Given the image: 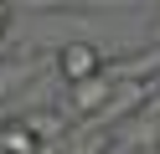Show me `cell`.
<instances>
[{"label": "cell", "mask_w": 160, "mask_h": 154, "mask_svg": "<svg viewBox=\"0 0 160 154\" xmlns=\"http://www.w3.org/2000/svg\"><path fill=\"white\" fill-rule=\"evenodd\" d=\"M57 72H62L72 87L98 82V77H103V51H98L93 41H67V46L57 51Z\"/></svg>", "instance_id": "6da1fadb"}, {"label": "cell", "mask_w": 160, "mask_h": 154, "mask_svg": "<svg viewBox=\"0 0 160 154\" xmlns=\"http://www.w3.org/2000/svg\"><path fill=\"white\" fill-rule=\"evenodd\" d=\"M0 154H42V139H36L31 123H0Z\"/></svg>", "instance_id": "7a4b0ae2"}, {"label": "cell", "mask_w": 160, "mask_h": 154, "mask_svg": "<svg viewBox=\"0 0 160 154\" xmlns=\"http://www.w3.org/2000/svg\"><path fill=\"white\" fill-rule=\"evenodd\" d=\"M103 98H108V82H103V77H98V82H83V87H78V113L103 108Z\"/></svg>", "instance_id": "3957f363"}, {"label": "cell", "mask_w": 160, "mask_h": 154, "mask_svg": "<svg viewBox=\"0 0 160 154\" xmlns=\"http://www.w3.org/2000/svg\"><path fill=\"white\" fill-rule=\"evenodd\" d=\"M5 31H11V5L0 0V36H5Z\"/></svg>", "instance_id": "277c9868"}]
</instances>
